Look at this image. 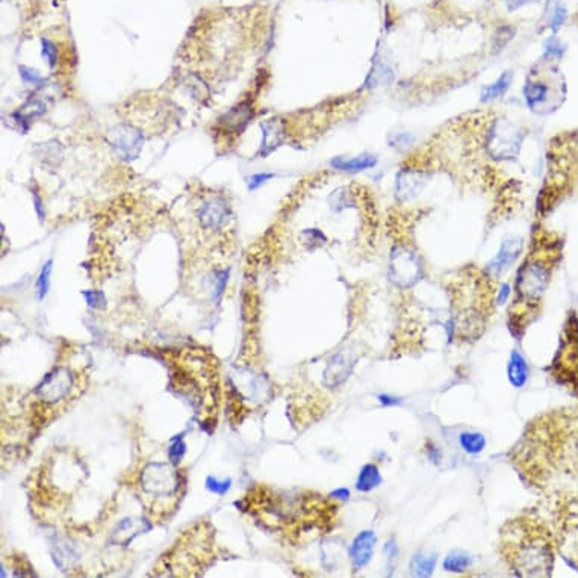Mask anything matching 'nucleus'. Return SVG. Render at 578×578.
Segmentation results:
<instances>
[{"label": "nucleus", "mask_w": 578, "mask_h": 578, "mask_svg": "<svg viewBox=\"0 0 578 578\" xmlns=\"http://www.w3.org/2000/svg\"><path fill=\"white\" fill-rule=\"evenodd\" d=\"M508 461L534 492H578V406L546 410L527 423Z\"/></svg>", "instance_id": "f257e3e1"}, {"label": "nucleus", "mask_w": 578, "mask_h": 578, "mask_svg": "<svg viewBox=\"0 0 578 578\" xmlns=\"http://www.w3.org/2000/svg\"><path fill=\"white\" fill-rule=\"evenodd\" d=\"M250 513L292 545H303L334 530L338 504L312 490H277L259 486L245 498Z\"/></svg>", "instance_id": "f03ea898"}, {"label": "nucleus", "mask_w": 578, "mask_h": 578, "mask_svg": "<svg viewBox=\"0 0 578 578\" xmlns=\"http://www.w3.org/2000/svg\"><path fill=\"white\" fill-rule=\"evenodd\" d=\"M561 256L563 240L560 236L546 232H539L534 236L532 250L518 270L509 307L508 324L514 338L524 336L528 327L541 316L545 294Z\"/></svg>", "instance_id": "7ed1b4c3"}, {"label": "nucleus", "mask_w": 578, "mask_h": 578, "mask_svg": "<svg viewBox=\"0 0 578 578\" xmlns=\"http://www.w3.org/2000/svg\"><path fill=\"white\" fill-rule=\"evenodd\" d=\"M498 550L512 574L522 578L551 577L559 554L551 521L534 509L505 521Z\"/></svg>", "instance_id": "20e7f679"}, {"label": "nucleus", "mask_w": 578, "mask_h": 578, "mask_svg": "<svg viewBox=\"0 0 578 578\" xmlns=\"http://www.w3.org/2000/svg\"><path fill=\"white\" fill-rule=\"evenodd\" d=\"M463 282L451 291V312H453V338L456 343L472 344L488 329L494 312L495 291L489 287L490 277L486 271L480 276L463 277Z\"/></svg>", "instance_id": "39448f33"}, {"label": "nucleus", "mask_w": 578, "mask_h": 578, "mask_svg": "<svg viewBox=\"0 0 578 578\" xmlns=\"http://www.w3.org/2000/svg\"><path fill=\"white\" fill-rule=\"evenodd\" d=\"M141 492L144 494L150 509L167 514L174 510L184 486L182 474L168 463H148L141 471Z\"/></svg>", "instance_id": "423d86ee"}, {"label": "nucleus", "mask_w": 578, "mask_h": 578, "mask_svg": "<svg viewBox=\"0 0 578 578\" xmlns=\"http://www.w3.org/2000/svg\"><path fill=\"white\" fill-rule=\"evenodd\" d=\"M550 521L559 556L578 572V492L552 498Z\"/></svg>", "instance_id": "0eeeda50"}, {"label": "nucleus", "mask_w": 578, "mask_h": 578, "mask_svg": "<svg viewBox=\"0 0 578 578\" xmlns=\"http://www.w3.org/2000/svg\"><path fill=\"white\" fill-rule=\"evenodd\" d=\"M548 374L554 383L578 398V315L575 311L566 316Z\"/></svg>", "instance_id": "6e6552de"}, {"label": "nucleus", "mask_w": 578, "mask_h": 578, "mask_svg": "<svg viewBox=\"0 0 578 578\" xmlns=\"http://www.w3.org/2000/svg\"><path fill=\"white\" fill-rule=\"evenodd\" d=\"M522 135L518 128L508 120H497L488 132L486 148L494 160H514L518 156Z\"/></svg>", "instance_id": "1a4fd4ad"}, {"label": "nucleus", "mask_w": 578, "mask_h": 578, "mask_svg": "<svg viewBox=\"0 0 578 578\" xmlns=\"http://www.w3.org/2000/svg\"><path fill=\"white\" fill-rule=\"evenodd\" d=\"M75 387L73 371L66 367L55 368L47 374L43 382L37 386L35 395L39 403L46 406H55L70 397Z\"/></svg>", "instance_id": "9d476101"}, {"label": "nucleus", "mask_w": 578, "mask_h": 578, "mask_svg": "<svg viewBox=\"0 0 578 578\" xmlns=\"http://www.w3.org/2000/svg\"><path fill=\"white\" fill-rule=\"evenodd\" d=\"M421 276V265L418 259L406 249H397L392 255L391 277L398 287H410Z\"/></svg>", "instance_id": "9b49d317"}, {"label": "nucleus", "mask_w": 578, "mask_h": 578, "mask_svg": "<svg viewBox=\"0 0 578 578\" xmlns=\"http://www.w3.org/2000/svg\"><path fill=\"white\" fill-rule=\"evenodd\" d=\"M110 146L123 160H135L142 148V135L131 126H117L110 131Z\"/></svg>", "instance_id": "f8f14e48"}, {"label": "nucleus", "mask_w": 578, "mask_h": 578, "mask_svg": "<svg viewBox=\"0 0 578 578\" xmlns=\"http://www.w3.org/2000/svg\"><path fill=\"white\" fill-rule=\"evenodd\" d=\"M429 174L423 170L405 168L398 173L397 180H395V197L400 202H409L423 191Z\"/></svg>", "instance_id": "ddd939ff"}, {"label": "nucleus", "mask_w": 578, "mask_h": 578, "mask_svg": "<svg viewBox=\"0 0 578 578\" xmlns=\"http://www.w3.org/2000/svg\"><path fill=\"white\" fill-rule=\"evenodd\" d=\"M253 117V108L250 102H242L240 105L232 108L223 117H220L217 123V129L224 137H232L241 133L245 126L249 124Z\"/></svg>", "instance_id": "4468645a"}, {"label": "nucleus", "mask_w": 578, "mask_h": 578, "mask_svg": "<svg viewBox=\"0 0 578 578\" xmlns=\"http://www.w3.org/2000/svg\"><path fill=\"white\" fill-rule=\"evenodd\" d=\"M522 251V241L519 238H508L503 245L498 255L490 260V264L486 268V273L492 277H498L503 274L508 268L518 259Z\"/></svg>", "instance_id": "2eb2a0df"}, {"label": "nucleus", "mask_w": 578, "mask_h": 578, "mask_svg": "<svg viewBox=\"0 0 578 578\" xmlns=\"http://www.w3.org/2000/svg\"><path fill=\"white\" fill-rule=\"evenodd\" d=\"M374 545L376 534L373 532H362L360 534H358V537H356L350 546V551H348L353 569L359 571V569L368 565V561L373 557Z\"/></svg>", "instance_id": "dca6fc26"}, {"label": "nucleus", "mask_w": 578, "mask_h": 578, "mask_svg": "<svg viewBox=\"0 0 578 578\" xmlns=\"http://www.w3.org/2000/svg\"><path fill=\"white\" fill-rule=\"evenodd\" d=\"M202 224L208 229H218L224 226L229 220L227 203L221 199H213L202 206L199 212Z\"/></svg>", "instance_id": "f3484780"}, {"label": "nucleus", "mask_w": 578, "mask_h": 578, "mask_svg": "<svg viewBox=\"0 0 578 578\" xmlns=\"http://www.w3.org/2000/svg\"><path fill=\"white\" fill-rule=\"evenodd\" d=\"M283 138V126L279 122L271 120L262 123V144H260L259 155L262 157L270 155L274 148L282 144Z\"/></svg>", "instance_id": "a211bd4d"}, {"label": "nucleus", "mask_w": 578, "mask_h": 578, "mask_svg": "<svg viewBox=\"0 0 578 578\" xmlns=\"http://www.w3.org/2000/svg\"><path fill=\"white\" fill-rule=\"evenodd\" d=\"M551 88L546 82L528 81L524 86V99L530 109H537L543 106L551 97Z\"/></svg>", "instance_id": "6ab92c4d"}, {"label": "nucleus", "mask_w": 578, "mask_h": 578, "mask_svg": "<svg viewBox=\"0 0 578 578\" xmlns=\"http://www.w3.org/2000/svg\"><path fill=\"white\" fill-rule=\"evenodd\" d=\"M331 167L340 170V171H350V173H356V171H363V170H368V168H373L374 165L377 164L376 156L373 155H362L358 157H335L334 161L330 162Z\"/></svg>", "instance_id": "aec40b11"}, {"label": "nucleus", "mask_w": 578, "mask_h": 578, "mask_svg": "<svg viewBox=\"0 0 578 578\" xmlns=\"http://www.w3.org/2000/svg\"><path fill=\"white\" fill-rule=\"evenodd\" d=\"M347 374H348V367H347V360L344 358V354L335 356L334 360H330V363L327 365L326 373H324V383H326L329 387H335L339 383L344 382Z\"/></svg>", "instance_id": "412c9836"}, {"label": "nucleus", "mask_w": 578, "mask_h": 578, "mask_svg": "<svg viewBox=\"0 0 578 578\" xmlns=\"http://www.w3.org/2000/svg\"><path fill=\"white\" fill-rule=\"evenodd\" d=\"M512 81H513L512 71H504V73L500 77H498L494 84H490V85L486 86V88H483L481 102L488 103V102H492V100L503 97L504 94L508 93V90L510 88Z\"/></svg>", "instance_id": "4be33fe9"}, {"label": "nucleus", "mask_w": 578, "mask_h": 578, "mask_svg": "<svg viewBox=\"0 0 578 578\" xmlns=\"http://www.w3.org/2000/svg\"><path fill=\"white\" fill-rule=\"evenodd\" d=\"M508 373H509V378L513 386L521 387L524 386L527 378H528V365L526 359L522 358L519 353H513L512 358L509 360V367H508Z\"/></svg>", "instance_id": "5701e85b"}, {"label": "nucleus", "mask_w": 578, "mask_h": 578, "mask_svg": "<svg viewBox=\"0 0 578 578\" xmlns=\"http://www.w3.org/2000/svg\"><path fill=\"white\" fill-rule=\"evenodd\" d=\"M380 481H382V477H380L377 466L369 463L362 468L358 483H356V488H358V490H360V492H368V490L378 486Z\"/></svg>", "instance_id": "b1692460"}, {"label": "nucleus", "mask_w": 578, "mask_h": 578, "mask_svg": "<svg viewBox=\"0 0 578 578\" xmlns=\"http://www.w3.org/2000/svg\"><path fill=\"white\" fill-rule=\"evenodd\" d=\"M471 565V557L463 551H453L450 552L445 561H443V568L450 572H463Z\"/></svg>", "instance_id": "393cba45"}, {"label": "nucleus", "mask_w": 578, "mask_h": 578, "mask_svg": "<svg viewBox=\"0 0 578 578\" xmlns=\"http://www.w3.org/2000/svg\"><path fill=\"white\" fill-rule=\"evenodd\" d=\"M434 565H436V557L434 556H425V554H416V556L412 559V572L416 577H429L433 569Z\"/></svg>", "instance_id": "a878e982"}, {"label": "nucleus", "mask_w": 578, "mask_h": 578, "mask_svg": "<svg viewBox=\"0 0 578 578\" xmlns=\"http://www.w3.org/2000/svg\"><path fill=\"white\" fill-rule=\"evenodd\" d=\"M485 438L480 433H462L461 434V445L466 453L477 454L485 448Z\"/></svg>", "instance_id": "bb28decb"}, {"label": "nucleus", "mask_w": 578, "mask_h": 578, "mask_svg": "<svg viewBox=\"0 0 578 578\" xmlns=\"http://www.w3.org/2000/svg\"><path fill=\"white\" fill-rule=\"evenodd\" d=\"M52 267H53V259H49L47 262L43 265L41 268V273L38 276V280H37V292H38V298L39 300H44L47 292H49L50 288V276H52Z\"/></svg>", "instance_id": "cd10ccee"}, {"label": "nucleus", "mask_w": 578, "mask_h": 578, "mask_svg": "<svg viewBox=\"0 0 578 578\" xmlns=\"http://www.w3.org/2000/svg\"><path fill=\"white\" fill-rule=\"evenodd\" d=\"M41 53H43V58L47 61V66L50 68H55L58 64V49L57 46H55L50 39H41Z\"/></svg>", "instance_id": "c85d7f7f"}, {"label": "nucleus", "mask_w": 578, "mask_h": 578, "mask_svg": "<svg viewBox=\"0 0 578 578\" xmlns=\"http://www.w3.org/2000/svg\"><path fill=\"white\" fill-rule=\"evenodd\" d=\"M186 453V443L182 438H176L168 448V457L173 465H179Z\"/></svg>", "instance_id": "c756f323"}, {"label": "nucleus", "mask_w": 578, "mask_h": 578, "mask_svg": "<svg viewBox=\"0 0 578 578\" xmlns=\"http://www.w3.org/2000/svg\"><path fill=\"white\" fill-rule=\"evenodd\" d=\"M232 486V480L227 479V480H218L215 477H208L206 479V488L208 490H211L212 494L215 495H226L229 492V489Z\"/></svg>", "instance_id": "7c9ffc66"}, {"label": "nucleus", "mask_w": 578, "mask_h": 578, "mask_svg": "<svg viewBox=\"0 0 578 578\" xmlns=\"http://www.w3.org/2000/svg\"><path fill=\"white\" fill-rule=\"evenodd\" d=\"M82 296L86 300V305L93 309L106 307V297L102 291H82Z\"/></svg>", "instance_id": "2f4dec72"}, {"label": "nucleus", "mask_w": 578, "mask_h": 578, "mask_svg": "<svg viewBox=\"0 0 578 578\" xmlns=\"http://www.w3.org/2000/svg\"><path fill=\"white\" fill-rule=\"evenodd\" d=\"M513 34H514V30L512 29V28H509V26H504V28H500L497 30V34H495V37H494V44H495V47H497V52H500L503 47L508 44L510 39H512V37H513Z\"/></svg>", "instance_id": "473e14b6"}, {"label": "nucleus", "mask_w": 578, "mask_h": 578, "mask_svg": "<svg viewBox=\"0 0 578 578\" xmlns=\"http://www.w3.org/2000/svg\"><path fill=\"white\" fill-rule=\"evenodd\" d=\"M20 76H21L23 81H25L26 84H30V85H43L46 82V79L41 75H39L38 71L29 68V67H25V66L20 67Z\"/></svg>", "instance_id": "72a5a7b5"}, {"label": "nucleus", "mask_w": 578, "mask_h": 578, "mask_svg": "<svg viewBox=\"0 0 578 578\" xmlns=\"http://www.w3.org/2000/svg\"><path fill=\"white\" fill-rule=\"evenodd\" d=\"M274 177L273 173H258V174H253V176L249 179V184L247 188L249 191H255L259 186H262L264 184H267L268 180H271Z\"/></svg>", "instance_id": "f704fd0d"}, {"label": "nucleus", "mask_w": 578, "mask_h": 578, "mask_svg": "<svg viewBox=\"0 0 578 578\" xmlns=\"http://www.w3.org/2000/svg\"><path fill=\"white\" fill-rule=\"evenodd\" d=\"M227 277H229V270L217 273L215 289H213V300H220L221 296H223V292L226 289V285H227Z\"/></svg>", "instance_id": "c9c22d12"}, {"label": "nucleus", "mask_w": 578, "mask_h": 578, "mask_svg": "<svg viewBox=\"0 0 578 578\" xmlns=\"http://www.w3.org/2000/svg\"><path fill=\"white\" fill-rule=\"evenodd\" d=\"M32 197H34V206H35L37 215H38L39 221H44V218H46V208H44L43 199H41V197H39L37 189H34V191H32Z\"/></svg>", "instance_id": "e433bc0d"}, {"label": "nucleus", "mask_w": 578, "mask_h": 578, "mask_svg": "<svg viewBox=\"0 0 578 578\" xmlns=\"http://www.w3.org/2000/svg\"><path fill=\"white\" fill-rule=\"evenodd\" d=\"M530 2H532V0H504V3L508 5V8H509L510 11L519 10V8H522V6L530 3Z\"/></svg>", "instance_id": "4c0bfd02"}]
</instances>
